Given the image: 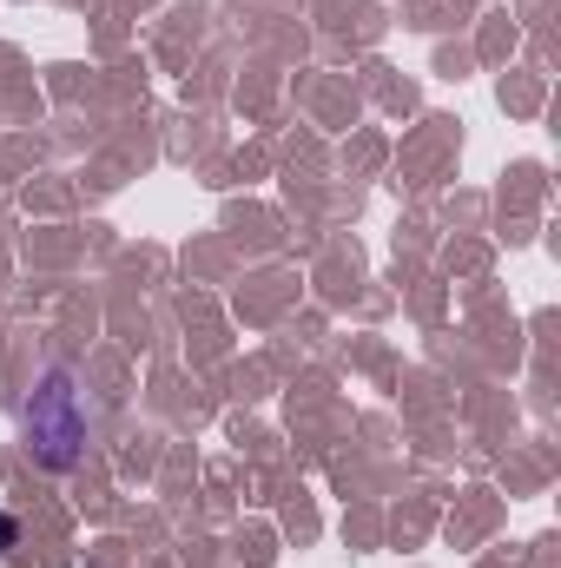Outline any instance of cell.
<instances>
[{"label":"cell","instance_id":"2","mask_svg":"<svg viewBox=\"0 0 561 568\" xmlns=\"http://www.w3.org/2000/svg\"><path fill=\"white\" fill-rule=\"evenodd\" d=\"M13 536H20V529H13V516H0V549H13Z\"/></svg>","mask_w":561,"mask_h":568},{"label":"cell","instance_id":"1","mask_svg":"<svg viewBox=\"0 0 561 568\" xmlns=\"http://www.w3.org/2000/svg\"><path fill=\"white\" fill-rule=\"evenodd\" d=\"M86 397L73 390L67 371H47L27 397V449L47 463V469H73L86 456Z\"/></svg>","mask_w":561,"mask_h":568}]
</instances>
